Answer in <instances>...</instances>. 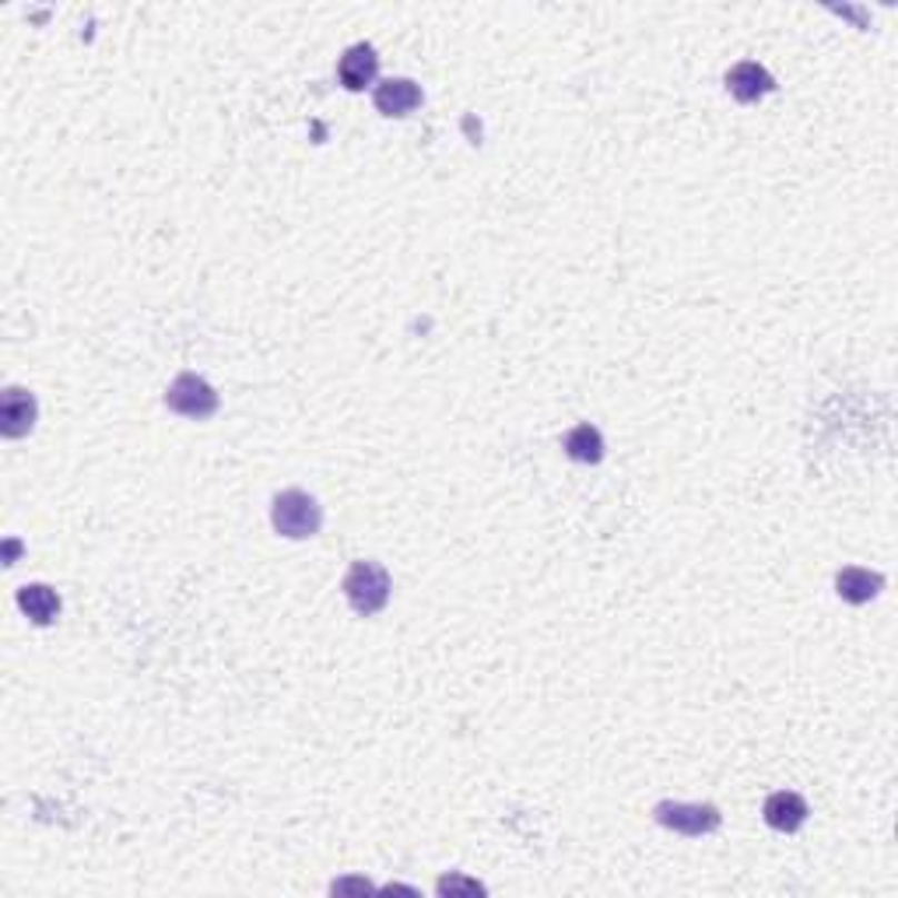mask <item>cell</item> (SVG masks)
I'll return each instance as SVG.
<instances>
[{
  "label": "cell",
  "mask_w": 898,
  "mask_h": 898,
  "mask_svg": "<svg viewBox=\"0 0 898 898\" xmlns=\"http://www.w3.org/2000/svg\"><path fill=\"white\" fill-rule=\"evenodd\" d=\"M271 523L288 541H306V537H317L323 527V509L320 502L302 488H288L271 502Z\"/></svg>",
  "instance_id": "6da1fadb"
},
{
  "label": "cell",
  "mask_w": 898,
  "mask_h": 898,
  "mask_svg": "<svg viewBox=\"0 0 898 898\" xmlns=\"http://www.w3.org/2000/svg\"><path fill=\"white\" fill-rule=\"evenodd\" d=\"M390 590H393V579L379 561H355L345 576V600L351 603V611L362 618L383 611Z\"/></svg>",
  "instance_id": "7a4b0ae2"
},
{
  "label": "cell",
  "mask_w": 898,
  "mask_h": 898,
  "mask_svg": "<svg viewBox=\"0 0 898 898\" xmlns=\"http://www.w3.org/2000/svg\"><path fill=\"white\" fill-rule=\"evenodd\" d=\"M653 818L663 828H670V832L688 836V839L709 836L724 821L720 807H712V804H681V800H660L653 807Z\"/></svg>",
  "instance_id": "3957f363"
},
{
  "label": "cell",
  "mask_w": 898,
  "mask_h": 898,
  "mask_svg": "<svg viewBox=\"0 0 898 898\" xmlns=\"http://www.w3.org/2000/svg\"><path fill=\"white\" fill-rule=\"evenodd\" d=\"M166 408L176 411V415H183V418L204 421V418H211L218 411V393H214V387L208 383L204 376L183 372V376H176L172 387L166 390Z\"/></svg>",
  "instance_id": "277c9868"
},
{
  "label": "cell",
  "mask_w": 898,
  "mask_h": 898,
  "mask_svg": "<svg viewBox=\"0 0 898 898\" xmlns=\"http://www.w3.org/2000/svg\"><path fill=\"white\" fill-rule=\"evenodd\" d=\"M39 418V403L29 390L21 387H8L4 400H0V432L8 439H21L32 432V425Z\"/></svg>",
  "instance_id": "5b68a950"
},
{
  "label": "cell",
  "mask_w": 898,
  "mask_h": 898,
  "mask_svg": "<svg viewBox=\"0 0 898 898\" xmlns=\"http://www.w3.org/2000/svg\"><path fill=\"white\" fill-rule=\"evenodd\" d=\"M772 88H776L772 74L755 60H740L727 71V92L737 102H758V99H766Z\"/></svg>",
  "instance_id": "8992f818"
},
{
  "label": "cell",
  "mask_w": 898,
  "mask_h": 898,
  "mask_svg": "<svg viewBox=\"0 0 898 898\" xmlns=\"http://www.w3.org/2000/svg\"><path fill=\"white\" fill-rule=\"evenodd\" d=\"M372 102L383 117H408L421 106V88L411 78H387L376 84Z\"/></svg>",
  "instance_id": "52a82bcc"
},
{
  "label": "cell",
  "mask_w": 898,
  "mask_h": 898,
  "mask_svg": "<svg viewBox=\"0 0 898 898\" xmlns=\"http://www.w3.org/2000/svg\"><path fill=\"white\" fill-rule=\"evenodd\" d=\"M376 71H379V57L369 42H355V47L345 50L341 63H337V78H341L348 92H362L366 84L376 81Z\"/></svg>",
  "instance_id": "ba28073f"
},
{
  "label": "cell",
  "mask_w": 898,
  "mask_h": 898,
  "mask_svg": "<svg viewBox=\"0 0 898 898\" xmlns=\"http://www.w3.org/2000/svg\"><path fill=\"white\" fill-rule=\"evenodd\" d=\"M807 815H811V807H807V800L794 790H779L766 800V807H761V818H766L769 828H776V832H797V828L807 821Z\"/></svg>",
  "instance_id": "9c48e42d"
},
{
  "label": "cell",
  "mask_w": 898,
  "mask_h": 898,
  "mask_svg": "<svg viewBox=\"0 0 898 898\" xmlns=\"http://www.w3.org/2000/svg\"><path fill=\"white\" fill-rule=\"evenodd\" d=\"M885 590V576L881 572H870V569H860V566H846L839 576H836V593L846 600V603H867Z\"/></svg>",
  "instance_id": "30bf717a"
},
{
  "label": "cell",
  "mask_w": 898,
  "mask_h": 898,
  "mask_svg": "<svg viewBox=\"0 0 898 898\" xmlns=\"http://www.w3.org/2000/svg\"><path fill=\"white\" fill-rule=\"evenodd\" d=\"M18 608L36 625H53L60 615V597H57V590L47 587V582H29V587L18 590Z\"/></svg>",
  "instance_id": "8fae6325"
},
{
  "label": "cell",
  "mask_w": 898,
  "mask_h": 898,
  "mask_svg": "<svg viewBox=\"0 0 898 898\" xmlns=\"http://www.w3.org/2000/svg\"><path fill=\"white\" fill-rule=\"evenodd\" d=\"M561 449H566L576 463H600L603 460V436H600L597 425L582 421L561 436Z\"/></svg>",
  "instance_id": "7c38bea8"
},
{
  "label": "cell",
  "mask_w": 898,
  "mask_h": 898,
  "mask_svg": "<svg viewBox=\"0 0 898 898\" xmlns=\"http://www.w3.org/2000/svg\"><path fill=\"white\" fill-rule=\"evenodd\" d=\"M439 895H485V885H478L475 878H463V874H449L436 885Z\"/></svg>",
  "instance_id": "4fadbf2b"
},
{
  "label": "cell",
  "mask_w": 898,
  "mask_h": 898,
  "mask_svg": "<svg viewBox=\"0 0 898 898\" xmlns=\"http://www.w3.org/2000/svg\"><path fill=\"white\" fill-rule=\"evenodd\" d=\"M337 891H372V885L366 878H348V881H337L333 885V895Z\"/></svg>",
  "instance_id": "5bb4252c"
}]
</instances>
